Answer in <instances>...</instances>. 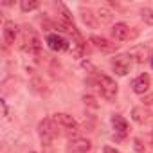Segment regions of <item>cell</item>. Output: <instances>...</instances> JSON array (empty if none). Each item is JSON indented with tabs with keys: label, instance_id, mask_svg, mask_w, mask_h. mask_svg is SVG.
Segmentation results:
<instances>
[{
	"label": "cell",
	"instance_id": "obj_1",
	"mask_svg": "<svg viewBox=\"0 0 153 153\" xmlns=\"http://www.w3.org/2000/svg\"><path fill=\"white\" fill-rule=\"evenodd\" d=\"M38 135H40L42 144L51 146L52 140L58 137V123L54 119H49V117L43 119V121H40V124H38Z\"/></svg>",
	"mask_w": 153,
	"mask_h": 153
},
{
	"label": "cell",
	"instance_id": "obj_2",
	"mask_svg": "<svg viewBox=\"0 0 153 153\" xmlns=\"http://www.w3.org/2000/svg\"><path fill=\"white\" fill-rule=\"evenodd\" d=\"M97 87H99L101 96L106 101H114L117 97V85H115V81L112 78H108V76H105V74L97 76Z\"/></svg>",
	"mask_w": 153,
	"mask_h": 153
},
{
	"label": "cell",
	"instance_id": "obj_3",
	"mask_svg": "<svg viewBox=\"0 0 153 153\" xmlns=\"http://www.w3.org/2000/svg\"><path fill=\"white\" fill-rule=\"evenodd\" d=\"M22 49L27 52H40V38L38 34L33 31V27H24L22 31Z\"/></svg>",
	"mask_w": 153,
	"mask_h": 153
},
{
	"label": "cell",
	"instance_id": "obj_4",
	"mask_svg": "<svg viewBox=\"0 0 153 153\" xmlns=\"http://www.w3.org/2000/svg\"><path fill=\"white\" fill-rule=\"evenodd\" d=\"M52 119H54V121L58 123V126H61L63 130L78 131V121H76L72 115H68V114H56Z\"/></svg>",
	"mask_w": 153,
	"mask_h": 153
},
{
	"label": "cell",
	"instance_id": "obj_5",
	"mask_svg": "<svg viewBox=\"0 0 153 153\" xmlns=\"http://www.w3.org/2000/svg\"><path fill=\"white\" fill-rule=\"evenodd\" d=\"M47 45L51 51H56V52H61V51H67L68 49V42L61 36V34H49L45 38Z\"/></svg>",
	"mask_w": 153,
	"mask_h": 153
},
{
	"label": "cell",
	"instance_id": "obj_6",
	"mask_svg": "<svg viewBox=\"0 0 153 153\" xmlns=\"http://www.w3.org/2000/svg\"><path fill=\"white\" fill-rule=\"evenodd\" d=\"M149 85H151L149 76L148 74H140V76H137V78L131 81V90L135 94H146L149 90Z\"/></svg>",
	"mask_w": 153,
	"mask_h": 153
},
{
	"label": "cell",
	"instance_id": "obj_7",
	"mask_svg": "<svg viewBox=\"0 0 153 153\" xmlns=\"http://www.w3.org/2000/svg\"><path fill=\"white\" fill-rule=\"evenodd\" d=\"M90 43L97 49V51H101V52H114V51H117V43H112V42H108L106 38H103V36H90Z\"/></svg>",
	"mask_w": 153,
	"mask_h": 153
},
{
	"label": "cell",
	"instance_id": "obj_8",
	"mask_svg": "<svg viewBox=\"0 0 153 153\" xmlns=\"http://www.w3.org/2000/svg\"><path fill=\"white\" fill-rule=\"evenodd\" d=\"M130 65H131V58H128V56H117L112 59V67L117 76H126L130 70Z\"/></svg>",
	"mask_w": 153,
	"mask_h": 153
},
{
	"label": "cell",
	"instance_id": "obj_9",
	"mask_svg": "<svg viewBox=\"0 0 153 153\" xmlns=\"http://www.w3.org/2000/svg\"><path fill=\"white\" fill-rule=\"evenodd\" d=\"M68 149H70L72 153H87V151L92 149V142H90L88 139L78 137V139H72V140L68 142Z\"/></svg>",
	"mask_w": 153,
	"mask_h": 153
},
{
	"label": "cell",
	"instance_id": "obj_10",
	"mask_svg": "<svg viewBox=\"0 0 153 153\" xmlns=\"http://www.w3.org/2000/svg\"><path fill=\"white\" fill-rule=\"evenodd\" d=\"M16 36H18V27L15 25V22H6L4 24V42L7 45H11V43H15Z\"/></svg>",
	"mask_w": 153,
	"mask_h": 153
},
{
	"label": "cell",
	"instance_id": "obj_11",
	"mask_svg": "<svg viewBox=\"0 0 153 153\" xmlns=\"http://www.w3.org/2000/svg\"><path fill=\"white\" fill-rule=\"evenodd\" d=\"M128 33H130V29H128L126 24H115L112 27V38L115 42H124L128 38Z\"/></svg>",
	"mask_w": 153,
	"mask_h": 153
},
{
	"label": "cell",
	"instance_id": "obj_12",
	"mask_svg": "<svg viewBox=\"0 0 153 153\" xmlns=\"http://www.w3.org/2000/svg\"><path fill=\"white\" fill-rule=\"evenodd\" d=\"M112 126H114V130L117 131V133H126V130H128V123H126V119L124 117H121V115H117V114H114L112 115Z\"/></svg>",
	"mask_w": 153,
	"mask_h": 153
},
{
	"label": "cell",
	"instance_id": "obj_13",
	"mask_svg": "<svg viewBox=\"0 0 153 153\" xmlns=\"http://www.w3.org/2000/svg\"><path fill=\"white\" fill-rule=\"evenodd\" d=\"M131 117H133L135 123H144V121L148 119V112H146L144 108H140V106H135V108L131 110Z\"/></svg>",
	"mask_w": 153,
	"mask_h": 153
},
{
	"label": "cell",
	"instance_id": "obj_14",
	"mask_svg": "<svg viewBox=\"0 0 153 153\" xmlns=\"http://www.w3.org/2000/svg\"><path fill=\"white\" fill-rule=\"evenodd\" d=\"M20 7H22V11L29 13V11L38 9V7H40V2H38V0H22V2H20Z\"/></svg>",
	"mask_w": 153,
	"mask_h": 153
},
{
	"label": "cell",
	"instance_id": "obj_15",
	"mask_svg": "<svg viewBox=\"0 0 153 153\" xmlns=\"http://www.w3.org/2000/svg\"><path fill=\"white\" fill-rule=\"evenodd\" d=\"M81 15H83V22H85L88 27H96V25H97V22H96V18H94L96 15H92L90 11H83Z\"/></svg>",
	"mask_w": 153,
	"mask_h": 153
},
{
	"label": "cell",
	"instance_id": "obj_16",
	"mask_svg": "<svg viewBox=\"0 0 153 153\" xmlns=\"http://www.w3.org/2000/svg\"><path fill=\"white\" fill-rule=\"evenodd\" d=\"M101 22H105V24H108V22H112V13L108 11V9H99L97 11V15H96Z\"/></svg>",
	"mask_w": 153,
	"mask_h": 153
},
{
	"label": "cell",
	"instance_id": "obj_17",
	"mask_svg": "<svg viewBox=\"0 0 153 153\" xmlns=\"http://www.w3.org/2000/svg\"><path fill=\"white\" fill-rule=\"evenodd\" d=\"M144 56H146V49H144V47H139V49L131 51V54H130V58H137V61H139V63H142V61H144Z\"/></svg>",
	"mask_w": 153,
	"mask_h": 153
},
{
	"label": "cell",
	"instance_id": "obj_18",
	"mask_svg": "<svg viewBox=\"0 0 153 153\" xmlns=\"http://www.w3.org/2000/svg\"><path fill=\"white\" fill-rule=\"evenodd\" d=\"M142 16H144V22H146V24L153 25V9H146V11H142Z\"/></svg>",
	"mask_w": 153,
	"mask_h": 153
},
{
	"label": "cell",
	"instance_id": "obj_19",
	"mask_svg": "<svg viewBox=\"0 0 153 153\" xmlns=\"http://www.w3.org/2000/svg\"><path fill=\"white\" fill-rule=\"evenodd\" d=\"M144 103H146V105H153V94L148 96V97H144Z\"/></svg>",
	"mask_w": 153,
	"mask_h": 153
},
{
	"label": "cell",
	"instance_id": "obj_20",
	"mask_svg": "<svg viewBox=\"0 0 153 153\" xmlns=\"http://www.w3.org/2000/svg\"><path fill=\"white\" fill-rule=\"evenodd\" d=\"M135 149L137 151H142V146H140V140L139 139H135Z\"/></svg>",
	"mask_w": 153,
	"mask_h": 153
},
{
	"label": "cell",
	"instance_id": "obj_21",
	"mask_svg": "<svg viewBox=\"0 0 153 153\" xmlns=\"http://www.w3.org/2000/svg\"><path fill=\"white\" fill-rule=\"evenodd\" d=\"M105 153H119V151H115V149H112V148H105Z\"/></svg>",
	"mask_w": 153,
	"mask_h": 153
},
{
	"label": "cell",
	"instance_id": "obj_22",
	"mask_svg": "<svg viewBox=\"0 0 153 153\" xmlns=\"http://www.w3.org/2000/svg\"><path fill=\"white\" fill-rule=\"evenodd\" d=\"M149 61H151V68H153V54H151V58H149Z\"/></svg>",
	"mask_w": 153,
	"mask_h": 153
},
{
	"label": "cell",
	"instance_id": "obj_23",
	"mask_svg": "<svg viewBox=\"0 0 153 153\" xmlns=\"http://www.w3.org/2000/svg\"><path fill=\"white\" fill-rule=\"evenodd\" d=\"M31 153H34V151H31Z\"/></svg>",
	"mask_w": 153,
	"mask_h": 153
}]
</instances>
